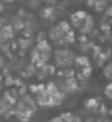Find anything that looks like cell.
Masks as SVG:
<instances>
[{"instance_id":"obj_6","label":"cell","mask_w":112,"mask_h":122,"mask_svg":"<svg viewBox=\"0 0 112 122\" xmlns=\"http://www.w3.org/2000/svg\"><path fill=\"white\" fill-rule=\"evenodd\" d=\"M103 74L104 75V77L106 79H109L112 81V59L110 61H108L105 66L103 69Z\"/></svg>"},{"instance_id":"obj_1","label":"cell","mask_w":112,"mask_h":122,"mask_svg":"<svg viewBox=\"0 0 112 122\" xmlns=\"http://www.w3.org/2000/svg\"><path fill=\"white\" fill-rule=\"evenodd\" d=\"M48 38L55 48H68L75 41V30L70 23L60 21L50 28Z\"/></svg>"},{"instance_id":"obj_4","label":"cell","mask_w":112,"mask_h":122,"mask_svg":"<svg viewBox=\"0 0 112 122\" xmlns=\"http://www.w3.org/2000/svg\"><path fill=\"white\" fill-rule=\"evenodd\" d=\"M53 51H51V47L48 42L41 41L39 42L35 48L31 51V60L38 66L44 65L52 57Z\"/></svg>"},{"instance_id":"obj_5","label":"cell","mask_w":112,"mask_h":122,"mask_svg":"<svg viewBox=\"0 0 112 122\" xmlns=\"http://www.w3.org/2000/svg\"><path fill=\"white\" fill-rule=\"evenodd\" d=\"M73 66L75 67L74 72L78 78L84 79V78L89 77L91 73V64L87 57L77 56Z\"/></svg>"},{"instance_id":"obj_3","label":"cell","mask_w":112,"mask_h":122,"mask_svg":"<svg viewBox=\"0 0 112 122\" xmlns=\"http://www.w3.org/2000/svg\"><path fill=\"white\" fill-rule=\"evenodd\" d=\"M75 52L68 48H55L52 53V59L56 68L60 70L70 69L76 60Z\"/></svg>"},{"instance_id":"obj_2","label":"cell","mask_w":112,"mask_h":122,"mask_svg":"<svg viewBox=\"0 0 112 122\" xmlns=\"http://www.w3.org/2000/svg\"><path fill=\"white\" fill-rule=\"evenodd\" d=\"M69 23L74 30L82 34L90 32L94 27V19L91 14L84 10H77L69 16Z\"/></svg>"},{"instance_id":"obj_7","label":"cell","mask_w":112,"mask_h":122,"mask_svg":"<svg viewBox=\"0 0 112 122\" xmlns=\"http://www.w3.org/2000/svg\"><path fill=\"white\" fill-rule=\"evenodd\" d=\"M104 92H105L106 97H107V98H109L110 100H112V82H111V83H109V84L106 86Z\"/></svg>"}]
</instances>
